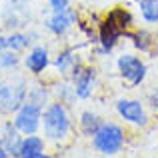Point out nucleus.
<instances>
[{
	"label": "nucleus",
	"instance_id": "f03ea898",
	"mask_svg": "<svg viewBox=\"0 0 158 158\" xmlns=\"http://www.w3.org/2000/svg\"><path fill=\"white\" fill-rule=\"evenodd\" d=\"M126 136H124L122 126L116 122H102L100 128L92 136V146L104 156H114L124 148Z\"/></svg>",
	"mask_w": 158,
	"mask_h": 158
},
{
	"label": "nucleus",
	"instance_id": "2eb2a0df",
	"mask_svg": "<svg viewBox=\"0 0 158 158\" xmlns=\"http://www.w3.org/2000/svg\"><path fill=\"white\" fill-rule=\"evenodd\" d=\"M140 14L146 24H158V0H140Z\"/></svg>",
	"mask_w": 158,
	"mask_h": 158
},
{
	"label": "nucleus",
	"instance_id": "412c9836",
	"mask_svg": "<svg viewBox=\"0 0 158 158\" xmlns=\"http://www.w3.org/2000/svg\"><path fill=\"white\" fill-rule=\"evenodd\" d=\"M148 104L152 106V110L158 112V88L154 90V92H150V96H148Z\"/></svg>",
	"mask_w": 158,
	"mask_h": 158
},
{
	"label": "nucleus",
	"instance_id": "6ab92c4d",
	"mask_svg": "<svg viewBox=\"0 0 158 158\" xmlns=\"http://www.w3.org/2000/svg\"><path fill=\"white\" fill-rule=\"evenodd\" d=\"M58 96H60V102H64V104H68L74 98H78L76 90H74V84H60L58 86Z\"/></svg>",
	"mask_w": 158,
	"mask_h": 158
},
{
	"label": "nucleus",
	"instance_id": "6e6552de",
	"mask_svg": "<svg viewBox=\"0 0 158 158\" xmlns=\"http://www.w3.org/2000/svg\"><path fill=\"white\" fill-rule=\"evenodd\" d=\"M76 20H78L76 12L68 6V8H64V10L52 12V16L46 20V28L52 32V34H56V36H64L66 32L76 24Z\"/></svg>",
	"mask_w": 158,
	"mask_h": 158
},
{
	"label": "nucleus",
	"instance_id": "20e7f679",
	"mask_svg": "<svg viewBox=\"0 0 158 158\" xmlns=\"http://www.w3.org/2000/svg\"><path fill=\"white\" fill-rule=\"evenodd\" d=\"M42 112H44L42 106L26 100L18 110H16L14 126L18 128L24 136H26V134H36L38 128L42 126Z\"/></svg>",
	"mask_w": 158,
	"mask_h": 158
},
{
	"label": "nucleus",
	"instance_id": "39448f33",
	"mask_svg": "<svg viewBox=\"0 0 158 158\" xmlns=\"http://www.w3.org/2000/svg\"><path fill=\"white\" fill-rule=\"evenodd\" d=\"M116 66H118V72L124 80L130 86H138L144 82L146 78V64L140 60L134 54H120L118 60H116Z\"/></svg>",
	"mask_w": 158,
	"mask_h": 158
},
{
	"label": "nucleus",
	"instance_id": "f8f14e48",
	"mask_svg": "<svg viewBox=\"0 0 158 158\" xmlns=\"http://www.w3.org/2000/svg\"><path fill=\"white\" fill-rule=\"evenodd\" d=\"M54 64H56V68H58V72H60V74H70V76H72L74 70L80 68V64H78V60H76V56H74V50H72V48L62 50L56 56Z\"/></svg>",
	"mask_w": 158,
	"mask_h": 158
},
{
	"label": "nucleus",
	"instance_id": "dca6fc26",
	"mask_svg": "<svg viewBox=\"0 0 158 158\" xmlns=\"http://www.w3.org/2000/svg\"><path fill=\"white\" fill-rule=\"evenodd\" d=\"M26 100L28 102H34V104L38 106H48V90L44 88V86H32V88H28V94H26Z\"/></svg>",
	"mask_w": 158,
	"mask_h": 158
},
{
	"label": "nucleus",
	"instance_id": "7ed1b4c3",
	"mask_svg": "<svg viewBox=\"0 0 158 158\" xmlns=\"http://www.w3.org/2000/svg\"><path fill=\"white\" fill-rule=\"evenodd\" d=\"M26 94H28V84L24 78L0 80V110L16 112L26 102Z\"/></svg>",
	"mask_w": 158,
	"mask_h": 158
},
{
	"label": "nucleus",
	"instance_id": "4be33fe9",
	"mask_svg": "<svg viewBox=\"0 0 158 158\" xmlns=\"http://www.w3.org/2000/svg\"><path fill=\"white\" fill-rule=\"evenodd\" d=\"M0 50H8L6 48V36H0Z\"/></svg>",
	"mask_w": 158,
	"mask_h": 158
},
{
	"label": "nucleus",
	"instance_id": "4468645a",
	"mask_svg": "<svg viewBox=\"0 0 158 158\" xmlns=\"http://www.w3.org/2000/svg\"><path fill=\"white\" fill-rule=\"evenodd\" d=\"M100 124H102V120H100V116H98L96 112L84 110L80 114V130L84 132L86 136H94V132L100 128Z\"/></svg>",
	"mask_w": 158,
	"mask_h": 158
},
{
	"label": "nucleus",
	"instance_id": "f257e3e1",
	"mask_svg": "<svg viewBox=\"0 0 158 158\" xmlns=\"http://www.w3.org/2000/svg\"><path fill=\"white\" fill-rule=\"evenodd\" d=\"M42 126H44V136L54 142H62L68 138L72 130L70 114L64 102H52L44 108L42 112Z\"/></svg>",
	"mask_w": 158,
	"mask_h": 158
},
{
	"label": "nucleus",
	"instance_id": "ddd939ff",
	"mask_svg": "<svg viewBox=\"0 0 158 158\" xmlns=\"http://www.w3.org/2000/svg\"><path fill=\"white\" fill-rule=\"evenodd\" d=\"M32 38H36V34H32V32H28V34H24V32H12V34L6 36V48L8 50H14V52H20L32 42Z\"/></svg>",
	"mask_w": 158,
	"mask_h": 158
},
{
	"label": "nucleus",
	"instance_id": "9d476101",
	"mask_svg": "<svg viewBox=\"0 0 158 158\" xmlns=\"http://www.w3.org/2000/svg\"><path fill=\"white\" fill-rule=\"evenodd\" d=\"M20 158H44L46 152H44V140L36 134H26L22 138V144H20Z\"/></svg>",
	"mask_w": 158,
	"mask_h": 158
},
{
	"label": "nucleus",
	"instance_id": "aec40b11",
	"mask_svg": "<svg viewBox=\"0 0 158 158\" xmlns=\"http://www.w3.org/2000/svg\"><path fill=\"white\" fill-rule=\"evenodd\" d=\"M48 2H50L52 12H56V10H64V8H68V6H70V0H48Z\"/></svg>",
	"mask_w": 158,
	"mask_h": 158
},
{
	"label": "nucleus",
	"instance_id": "a211bd4d",
	"mask_svg": "<svg viewBox=\"0 0 158 158\" xmlns=\"http://www.w3.org/2000/svg\"><path fill=\"white\" fill-rule=\"evenodd\" d=\"M130 38L134 40V46L136 48H140V50H150V46H152V36L148 34V32L138 30L136 34H132Z\"/></svg>",
	"mask_w": 158,
	"mask_h": 158
},
{
	"label": "nucleus",
	"instance_id": "1a4fd4ad",
	"mask_svg": "<svg viewBox=\"0 0 158 158\" xmlns=\"http://www.w3.org/2000/svg\"><path fill=\"white\" fill-rule=\"evenodd\" d=\"M48 64H50V58H48V48L46 46H34L26 54V58H24V66H26L32 74H36V76L42 74L44 70L48 68Z\"/></svg>",
	"mask_w": 158,
	"mask_h": 158
},
{
	"label": "nucleus",
	"instance_id": "9b49d317",
	"mask_svg": "<svg viewBox=\"0 0 158 158\" xmlns=\"http://www.w3.org/2000/svg\"><path fill=\"white\" fill-rule=\"evenodd\" d=\"M20 134H22V132H20L14 124H10V122L6 124V128H4V136H2V140H0V142L4 144L8 156H18L20 144H22V136H20Z\"/></svg>",
	"mask_w": 158,
	"mask_h": 158
},
{
	"label": "nucleus",
	"instance_id": "423d86ee",
	"mask_svg": "<svg viewBox=\"0 0 158 158\" xmlns=\"http://www.w3.org/2000/svg\"><path fill=\"white\" fill-rule=\"evenodd\" d=\"M116 112L120 114L122 120L134 124V126H146L148 124L146 108H144V104L140 100H134V98H120V100H116Z\"/></svg>",
	"mask_w": 158,
	"mask_h": 158
},
{
	"label": "nucleus",
	"instance_id": "0eeeda50",
	"mask_svg": "<svg viewBox=\"0 0 158 158\" xmlns=\"http://www.w3.org/2000/svg\"><path fill=\"white\" fill-rule=\"evenodd\" d=\"M72 84L76 90V96L80 100H88L96 86V70L88 68V66H80L72 72Z\"/></svg>",
	"mask_w": 158,
	"mask_h": 158
},
{
	"label": "nucleus",
	"instance_id": "f3484780",
	"mask_svg": "<svg viewBox=\"0 0 158 158\" xmlns=\"http://www.w3.org/2000/svg\"><path fill=\"white\" fill-rule=\"evenodd\" d=\"M18 62H20V58L16 56L14 50H0V70H2V72L16 68Z\"/></svg>",
	"mask_w": 158,
	"mask_h": 158
},
{
	"label": "nucleus",
	"instance_id": "5701e85b",
	"mask_svg": "<svg viewBox=\"0 0 158 158\" xmlns=\"http://www.w3.org/2000/svg\"><path fill=\"white\" fill-rule=\"evenodd\" d=\"M8 156V152H6V148H4V144L0 142V158H6Z\"/></svg>",
	"mask_w": 158,
	"mask_h": 158
}]
</instances>
